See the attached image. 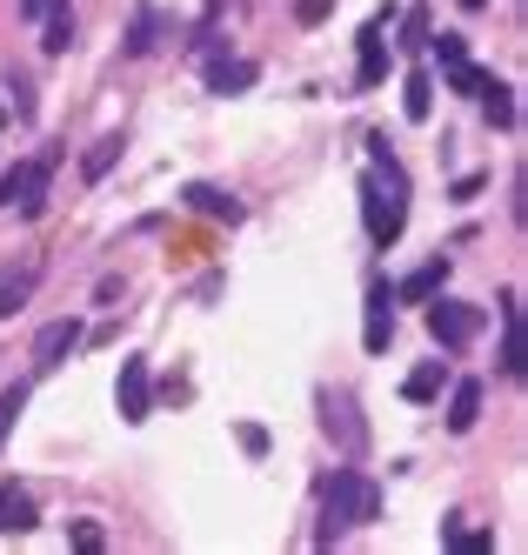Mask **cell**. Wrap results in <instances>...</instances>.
Listing matches in <instances>:
<instances>
[{"label":"cell","mask_w":528,"mask_h":555,"mask_svg":"<svg viewBox=\"0 0 528 555\" xmlns=\"http://www.w3.org/2000/svg\"><path fill=\"white\" fill-rule=\"evenodd\" d=\"M188 208H201V215H208V221H241V202H234V194H221V188H208V181H194L188 188Z\"/></svg>","instance_id":"cell-11"},{"label":"cell","mask_w":528,"mask_h":555,"mask_svg":"<svg viewBox=\"0 0 528 555\" xmlns=\"http://www.w3.org/2000/svg\"><path fill=\"white\" fill-rule=\"evenodd\" d=\"M375 508H382V489L361 468H342L335 482H329V502H321V542H335L355 522H375Z\"/></svg>","instance_id":"cell-2"},{"label":"cell","mask_w":528,"mask_h":555,"mask_svg":"<svg viewBox=\"0 0 528 555\" xmlns=\"http://www.w3.org/2000/svg\"><path fill=\"white\" fill-rule=\"evenodd\" d=\"M441 382H449V369H441V362H422L409 382H401V395H409V402H435V395H441Z\"/></svg>","instance_id":"cell-17"},{"label":"cell","mask_w":528,"mask_h":555,"mask_svg":"<svg viewBox=\"0 0 528 555\" xmlns=\"http://www.w3.org/2000/svg\"><path fill=\"white\" fill-rule=\"evenodd\" d=\"M34 522H40L34 495H27V489H14V482H0V535H27Z\"/></svg>","instance_id":"cell-9"},{"label":"cell","mask_w":528,"mask_h":555,"mask_svg":"<svg viewBox=\"0 0 528 555\" xmlns=\"http://www.w3.org/2000/svg\"><path fill=\"white\" fill-rule=\"evenodd\" d=\"M401 114H409V121H428V114H435V81H428L422 67L401 81Z\"/></svg>","instance_id":"cell-14"},{"label":"cell","mask_w":528,"mask_h":555,"mask_svg":"<svg viewBox=\"0 0 528 555\" xmlns=\"http://www.w3.org/2000/svg\"><path fill=\"white\" fill-rule=\"evenodd\" d=\"M80 335H88V328H80V322H74V314H67V322H48V328H40V335H34V362H40V369H61V362H67V354L80 348Z\"/></svg>","instance_id":"cell-8"},{"label":"cell","mask_w":528,"mask_h":555,"mask_svg":"<svg viewBox=\"0 0 528 555\" xmlns=\"http://www.w3.org/2000/svg\"><path fill=\"white\" fill-rule=\"evenodd\" d=\"M441 548H462V555H481V548H495L489 529H462V522H441Z\"/></svg>","instance_id":"cell-21"},{"label":"cell","mask_w":528,"mask_h":555,"mask_svg":"<svg viewBox=\"0 0 528 555\" xmlns=\"http://www.w3.org/2000/svg\"><path fill=\"white\" fill-rule=\"evenodd\" d=\"M382 74H388V61H382V21H375L369 34H361V88H375Z\"/></svg>","instance_id":"cell-20"},{"label":"cell","mask_w":528,"mask_h":555,"mask_svg":"<svg viewBox=\"0 0 528 555\" xmlns=\"http://www.w3.org/2000/svg\"><path fill=\"white\" fill-rule=\"evenodd\" d=\"M502 375H521V328H515V295H502Z\"/></svg>","instance_id":"cell-16"},{"label":"cell","mask_w":528,"mask_h":555,"mask_svg":"<svg viewBox=\"0 0 528 555\" xmlns=\"http://www.w3.org/2000/svg\"><path fill=\"white\" fill-rule=\"evenodd\" d=\"M475 422H481V382H455V395H449V428L468 435Z\"/></svg>","instance_id":"cell-12"},{"label":"cell","mask_w":528,"mask_h":555,"mask_svg":"<svg viewBox=\"0 0 528 555\" xmlns=\"http://www.w3.org/2000/svg\"><path fill=\"white\" fill-rule=\"evenodd\" d=\"M160 48V14L154 8H134V27H128V54L141 61V54H154Z\"/></svg>","instance_id":"cell-15"},{"label":"cell","mask_w":528,"mask_h":555,"mask_svg":"<svg viewBox=\"0 0 528 555\" xmlns=\"http://www.w3.org/2000/svg\"><path fill=\"white\" fill-rule=\"evenodd\" d=\"M401 34H409V41H401V48H428V14L415 8V14H409V27H401Z\"/></svg>","instance_id":"cell-29"},{"label":"cell","mask_w":528,"mask_h":555,"mask_svg":"<svg viewBox=\"0 0 528 555\" xmlns=\"http://www.w3.org/2000/svg\"><path fill=\"white\" fill-rule=\"evenodd\" d=\"M428 335H435L441 348H468V341L481 335V308L449 301V295H428Z\"/></svg>","instance_id":"cell-3"},{"label":"cell","mask_w":528,"mask_h":555,"mask_svg":"<svg viewBox=\"0 0 528 555\" xmlns=\"http://www.w3.org/2000/svg\"><path fill=\"white\" fill-rule=\"evenodd\" d=\"M48 8H54V0H21V14H27V21H34V14H48Z\"/></svg>","instance_id":"cell-30"},{"label":"cell","mask_w":528,"mask_h":555,"mask_svg":"<svg viewBox=\"0 0 528 555\" xmlns=\"http://www.w3.org/2000/svg\"><path fill=\"white\" fill-rule=\"evenodd\" d=\"M0 208H21L27 221L48 208V162H21L0 175Z\"/></svg>","instance_id":"cell-4"},{"label":"cell","mask_w":528,"mask_h":555,"mask_svg":"<svg viewBox=\"0 0 528 555\" xmlns=\"http://www.w3.org/2000/svg\"><path fill=\"white\" fill-rule=\"evenodd\" d=\"M21 409H27V382H14L8 395H0V442L14 435V422H21Z\"/></svg>","instance_id":"cell-23"},{"label":"cell","mask_w":528,"mask_h":555,"mask_svg":"<svg viewBox=\"0 0 528 555\" xmlns=\"http://www.w3.org/2000/svg\"><path fill=\"white\" fill-rule=\"evenodd\" d=\"M40 274H48V261H40V255H27V261H14L8 274H0V314H21V308L34 301Z\"/></svg>","instance_id":"cell-6"},{"label":"cell","mask_w":528,"mask_h":555,"mask_svg":"<svg viewBox=\"0 0 528 555\" xmlns=\"http://www.w3.org/2000/svg\"><path fill=\"white\" fill-rule=\"evenodd\" d=\"M255 74H261L255 61H215L208 67V88L215 94H241V88H255Z\"/></svg>","instance_id":"cell-13"},{"label":"cell","mask_w":528,"mask_h":555,"mask_svg":"<svg viewBox=\"0 0 528 555\" xmlns=\"http://www.w3.org/2000/svg\"><path fill=\"white\" fill-rule=\"evenodd\" d=\"M462 8H489V0H462Z\"/></svg>","instance_id":"cell-31"},{"label":"cell","mask_w":528,"mask_h":555,"mask_svg":"<svg viewBox=\"0 0 528 555\" xmlns=\"http://www.w3.org/2000/svg\"><path fill=\"white\" fill-rule=\"evenodd\" d=\"M441 288H449V255H435V261H422V268L409 274V282L395 288V301H428V295H441Z\"/></svg>","instance_id":"cell-10"},{"label":"cell","mask_w":528,"mask_h":555,"mask_svg":"<svg viewBox=\"0 0 528 555\" xmlns=\"http://www.w3.org/2000/svg\"><path fill=\"white\" fill-rule=\"evenodd\" d=\"M428 48L441 67H455V61H468V34H428Z\"/></svg>","instance_id":"cell-24"},{"label":"cell","mask_w":528,"mask_h":555,"mask_svg":"<svg viewBox=\"0 0 528 555\" xmlns=\"http://www.w3.org/2000/svg\"><path fill=\"white\" fill-rule=\"evenodd\" d=\"M449 88H455V94H481V88H489V74H481L475 61H455V67H449Z\"/></svg>","instance_id":"cell-25"},{"label":"cell","mask_w":528,"mask_h":555,"mask_svg":"<svg viewBox=\"0 0 528 555\" xmlns=\"http://www.w3.org/2000/svg\"><path fill=\"white\" fill-rule=\"evenodd\" d=\"M388 335H395V282H375L369 288V322H361V348L382 354Z\"/></svg>","instance_id":"cell-7"},{"label":"cell","mask_w":528,"mask_h":555,"mask_svg":"<svg viewBox=\"0 0 528 555\" xmlns=\"http://www.w3.org/2000/svg\"><path fill=\"white\" fill-rule=\"evenodd\" d=\"M114 402H120V422H147V415H154V375H147L141 354H128V362H120Z\"/></svg>","instance_id":"cell-5"},{"label":"cell","mask_w":528,"mask_h":555,"mask_svg":"<svg viewBox=\"0 0 528 555\" xmlns=\"http://www.w3.org/2000/svg\"><path fill=\"white\" fill-rule=\"evenodd\" d=\"M241 449H248V455H268V428H261V422H241Z\"/></svg>","instance_id":"cell-28"},{"label":"cell","mask_w":528,"mask_h":555,"mask_svg":"<svg viewBox=\"0 0 528 555\" xmlns=\"http://www.w3.org/2000/svg\"><path fill=\"white\" fill-rule=\"evenodd\" d=\"M375 147V168L361 181V221H369V242L375 248H395L401 228H409V175L388 154V141H369Z\"/></svg>","instance_id":"cell-1"},{"label":"cell","mask_w":528,"mask_h":555,"mask_svg":"<svg viewBox=\"0 0 528 555\" xmlns=\"http://www.w3.org/2000/svg\"><path fill=\"white\" fill-rule=\"evenodd\" d=\"M74 548H80V555H101V548H107V529H101V522H74Z\"/></svg>","instance_id":"cell-26"},{"label":"cell","mask_w":528,"mask_h":555,"mask_svg":"<svg viewBox=\"0 0 528 555\" xmlns=\"http://www.w3.org/2000/svg\"><path fill=\"white\" fill-rule=\"evenodd\" d=\"M0 121H8V107H0Z\"/></svg>","instance_id":"cell-32"},{"label":"cell","mask_w":528,"mask_h":555,"mask_svg":"<svg viewBox=\"0 0 528 555\" xmlns=\"http://www.w3.org/2000/svg\"><path fill=\"white\" fill-rule=\"evenodd\" d=\"M329 14H335V0H295V21H301V27H321Z\"/></svg>","instance_id":"cell-27"},{"label":"cell","mask_w":528,"mask_h":555,"mask_svg":"<svg viewBox=\"0 0 528 555\" xmlns=\"http://www.w3.org/2000/svg\"><path fill=\"white\" fill-rule=\"evenodd\" d=\"M67 41H74V14H67V0H54V8H48V41H40V48L67 54Z\"/></svg>","instance_id":"cell-22"},{"label":"cell","mask_w":528,"mask_h":555,"mask_svg":"<svg viewBox=\"0 0 528 555\" xmlns=\"http://www.w3.org/2000/svg\"><path fill=\"white\" fill-rule=\"evenodd\" d=\"M114 162H120V134H101V141H94L88 154H80V175H88V181H101V175H107Z\"/></svg>","instance_id":"cell-18"},{"label":"cell","mask_w":528,"mask_h":555,"mask_svg":"<svg viewBox=\"0 0 528 555\" xmlns=\"http://www.w3.org/2000/svg\"><path fill=\"white\" fill-rule=\"evenodd\" d=\"M481 114H489V128H515V101L495 74H489V88H481Z\"/></svg>","instance_id":"cell-19"}]
</instances>
